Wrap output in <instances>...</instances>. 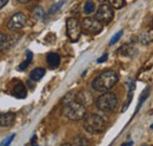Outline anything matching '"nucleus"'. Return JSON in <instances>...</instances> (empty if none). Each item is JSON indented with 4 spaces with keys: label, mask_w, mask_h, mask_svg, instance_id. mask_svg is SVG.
Listing matches in <instances>:
<instances>
[{
    "label": "nucleus",
    "mask_w": 153,
    "mask_h": 146,
    "mask_svg": "<svg viewBox=\"0 0 153 146\" xmlns=\"http://www.w3.org/2000/svg\"><path fill=\"white\" fill-rule=\"evenodd\" d=\"M110 1V5L112 6V8H115V10H119L121 7L125 6V0H108Z\"/></svg>",
    "instance_id": "6ab92c4d"
},
{
    "label": "nucleus",
    "mask_w": 153,
    "mask_h": 146,
    "mask_svg": "<svg viewBox=\"0 0 153 146\" xmlns=\"http://www.w3.org/2000/svg\"><path fill=\"white\" fill-rule=\"evenodd\" d=\"M7 2H8V0H0V8H2L4 6H6Z\"/></svg>",
    "instance_id": "bb28decb"
},
{
    "label": "nucleus",
    "mask_w": 153,
    "mask_h": 146,
    "mask_svg": "<svg viewBox=\"0 0 153 146\" xmlns=\"http://www.w3.org/2000/svg\"><path fill=\"white\" fill-rule=\"evenodd\" d=\"M141 146H149V145H146V144H144V145H141Z\"/></svg>",
    "instance_id": "2f4dec72"
},
{
    "label": "nucleus",
    "mask_w": 153,
    "mask_h": 146,
    "mask_svg": "<svg viewBox=\"0 0 153 146\" xmlns=\"http://www.w3.org/2000/svg\"><path fill=\"white\" fill-rule=\"evenodd\" d=\"M32 59H33V54H32V52H31V51H27V52H26V60H25L24 63H21V64H20V66H19L20 71L26 70V69H27V66L32 63Z\"/></svg>",
    "instance_id": "f3484780"
},
{
    "label": "nucleus",
    "mask_w": 153,
    "mask_h": 146,
    "mask_svg": "<svg viewBox=\"0 0 153 146\" xmlns=\"http://www.w3.org/2000/svg\"><path fill=\"white\" fill-rule=\"evenodd\" d=\"M81 24L76 18H67L66 20V32L67 36L72 42H76L79 40L81 36Z\"/></svg>",
    "instance_id": "39448f33"
},
{
    "label": "nucleus",
    "mask_w": 153,
    "mask_h": 146,
    "mask_svg": "<svg viewBox=\"0 0 153 146\" xmlns=\"http://www.w3.org/2000/svg\"><path fill=\"white\" fill-rule=\"evenodd\" d=\"M72 146H90V142L87 138H85L82 136H78L74 138Z\"/></svg>",
    "instance_id": "dca6fc26"
},
{
    "label": "nucleus",
    "mask_w": 153,
    "mask_h": 146,
    "mask_svg": "<svg viewBox=\"0 0 153 146\" xmlns=\"http://www.w3.org/2000/svg\"><path fill=\"white\" fill-rule=\"evenodd\" d=\"M61 146H72V145H71V144H62Z\"/></svg>",
    "instance_id": "c756f323"
},
{
    "label": "nucleus",
    "mask_w": 153,
    "mask_h": 146,
    "mask_svg": "<svg viewBox=\"0 0 153 146\" xmlns=\"http://www.w3.org/2000/svg\"><path fill=\"white\" fill-rule=\"evenodd\" d=\"M20 4H27V2H30L31 0H18Z\"/></svg>",
    "instance_id": "cd10ccee"
},
{
    "label": "nucleus",
    "mask_w": 153,
    "mask_h": 146,
    "mask_svg": "<svg viewBox=\"0 0 153 146\" xmlns=\"http://www.w3.org/2000/svg\"><path fill=\"white\" fill-rule=\"evenodd\" d=\"M14 137H16V134H14V133H13V134H11L8 138H6V139L2 142V144H1L0 146H10L11 145V143H12V140L14 139Z\"/></svg>",
    "instance_id": "393cba45"
},
{
    "label": "nucleus",
    "mask_w": 153,
    "mask_h": 146,
    "mask_svg": "<svg viewBox=\"0 0 153 146\" xmlns=\"http://www.w3.org/2000/svg\"><path fill=\"white\" fill-rule=\"evenodd\" d=\"M45 69H42V67H37V69H34L31 74H30V78L33 80V81H39L44 75H45Z\"/></svg>",
    "instance_id": "4468645a"
},
{
    "label": "nucleus",
    "mask_w": 153,
    "mask_h": 146,
    "mask_svg": "<svg viewBox=\"0 0 153 146\" xmlns=\"http://www.w3.org/2000/svg\"><path fill=\"white\" fill-rule=\"evenodd\" d=\"M65 4V1L64 0H61V1H59L57 4H54L52 7H51V10L48 11V16H52V14H54V13H57L58 11L61 8V6Z\"/></svg>",
    "instance_id": "aec40b11"
},
{
    "label": "nucleus",
    "mask_w": 153,
    "mask_h": 146,
    "mask_svg": "<svg viewBox=\"0 0 153 146\" xmlns=\"http://www.w3.org/2000/svg\"><path fill=\"white\" fill-rule=\"evenodd\" d=\"M13 95L19 98V99H24L26 98L27 95V90H26V86L22 84V83H17L13 87Z\"/></svg>",
    "instance_id": "9b49d317"
},
{
    "label": "nucleus",
    "mask_w": 153,
    "mask_h": 146,
    "mask_svg": "<svg viewBox=\"0 0 153 146\" xmlns=\"http://www.w3.org/2000/svg\"><path fill=\"white\" fill-rule=\"evenodd\" d=\"M6 41H7V36L0 32V51L6 47Z\"/></svg>",
    "instance_id": "5701e85b"
},
{
    "label": "nucleus",
    "mask_w": 153,
    "mask_h": 146,
    "mask_svg": "<svg viewBox=\"0 0 153 146\" xmlns=\"http://www.w3.org/2000/svg\"><path fill=\"white\" fill-rule=\"evenodd\" d=\"M74 100H76V94L74 93H67L64 97V99H62V104L64 105H67V104H70V103H72Z\"/></svg>",
    "instance_id": "412c9836"
},
{
    "label": "nucleus",
    "mask_w": 153,
    "mask_h": 146,
    "mask_svg": "<svg viewBox=\"0 0 153 146\" xmlns=\"http://www.w3.org/2000/svg\"><path fill=\"white\" fill-rule=\"evenodd\" d=\"M81 30L87 34H98L102 31V24L97 18H87L82 19L81 21Z\"/></svg>",
    "instance_id": "423d86ee"
},
{
    "label": "nucleus",
    "mask_w": 153,
    "mask_h": 146,
    "mask_svg": "<svg viewBox=\"0 0 153 146\" xmlns=\"http://www.w3.org/2000/svg\"><path fill=\"white\" fill-rule=\"evenodd\" d=\"M118 52L121 55H124V57H134V55L137 54V50L134 48V46L130 45V44L123 45V46L119 48Z\"/></svg>",
    "instance_id": "f8f14e48"
},
{
    "label": "nucleus",
    "mask_w": 153,
    "mask_h": 146,
    "mask_svg": "<svg viewBox=\"0 0 153 146\" xmlns=\"http://www.w3.org/2000/svg\"><path fill=\"white\" fill-rule=\"evenodd\" d=\"M26 22H27V17H26V14L22 13V12H18V13L13 14V16L11 17V19L8 20L7 27H8L11 31H19V30L25 27Z\"/></svg>",
    "instance_id": "6e6552de"
},
{
    "label": "nucleus",
    "mask_w": 153,
    "mask_h": 146,
    "mask_svg": "<svg viewBox=\"0 0 153 146\" xmlns=\"http://www.w3.org/2000/svg\"><path fill=\"white\" fill-rule=\"evenodd\" d=\"M149 95H150V87H146L145 90H144V92L141 93V97H140V100H139V103H138V106H137V111L141 107V105L144 104V101L149 98ZM135 111V112H137Z\"/></svg>",
    "instance_id": "a211bd4d"
},
{
    "label": "nucleus",
    "mask_w": 153,
    "mask_h": 146,
    "mask_svg": "<svg viewBox=\"0 0 153 146\" xmlns=\"http://www.w3.org/2000/svg\"><path fill=\"white\" fill-rule=\"evenodd\" d=\"M76 101L80 103V104L84 105V106H86V105H91L92 101H93V97H92V94H91L88 91L82 90V91L79 92L78 94H76Z\"/></svg>",
    "instance_id": "1a4fd4ad"
},
{
    "label": "nucleus",
    "mask_w": 153,
    "mask_h": 146,
    "mask_svg": "<svg viewBox=\"0 0 153 146\" xmlns=\"http://www.w3.org/2000/svg\"><path fill=\"white\" fill-rule=\"evenodd\" d=\"M133 145V142H128L127 144H123L121 146H132Z\"/></svg>",
    "instance_id": "c85d7f7f"
},
{
    "label": "nucleus",
    "mask_w": 153,
    "mask_h": 146,
    "mask_svg": "<svg viewBox=\"0 0 153 146\" xmlns=\"http://www.w3.org/2000/svg\"><path fill=\"white\" fill-rule=\"evenodd\" d=\"M107 57H108V54H107V53H105V54L102 55V57H101V58H99V59H98V60H97V61H98V63H99V64H100V63H104V61H105V60H106V59H107Z\"/></svg>",
    "instance_id": "a878e982"
},
{
    "label": "nucleus",
    "mask_w": 153,
    "mask_h": 146,
    "mask_svg": "<svg viewBox=\"0 0 153 146\" xmlns=\"http://www.w3.org/2000/svg\"><path fill=\"white\" fill-rule=\"evenodd\" d=\"M123 33H124V31H119L118 33H115L114 36H112V39L110 40V45H114L115 42H117V41L120 39V36H123Z\"/></svg>",
    "instance_id": "b1692460"
},
{
    "label": "nucleus",
    "mask_w": 153,
    "mask_h": 146,
    "mask_svg": "<svg viewBox=\"0 0 153 146\" xmlns=\"http://www.w3.org/2000/svg\"><path fill=\"white\" fill-rule=\"evenodd\" d=\"M106 127V120L99 114H90L84 120V128L91 134L101 133Z\"/></svg>",
    "instance_id": "f03ea898"
},
{
    "label": "nucleus",
    "mask_w": 153,
    "mask_h": 146,
    "mask_svg": "<svg viewBox=\"0 0 153 146\" xmlns=\"http://www.w3.org/2000/svg\"><path fill=\"white\" fill-rule=\"evenodd\" d=\"M16 120V114L12 112H6L0 114V126L1 127H10L13 125Z\"/></svg>",
    "instance_id": "9d476101"
},
{
    "label": "nucleus",
    "mask_w": 153,
    "mask_h": 146,
    "mask_svg": "<svg viewBox=\"0 0 153 146\" xmlns=\"http://www.w3.org/2000/svg\"><path fill=\"white\" fill-rule=\"evenodd\" d=\"M64 115L70 120H81L86 117V107L78 101H72L67 105H64Z\"/></svg>",
    "instance_id": "20e7f679"
},
{
    "label": "nucleus",
    "mask_w": 153,
    "mask_h": 146,
    "mask_svg": "<svg viewBox=\"0 0 153 146\" xmlns=\"http://www.w3.org/2000/svg\"><path fill=\"white\" fill-rule=\"evenodd\" d=\"M47 63L52 69H57L60 64V55L58 53H50L47 55Z\"/></svg>",
    "instance_id": "ddd939ff"
},
{
    "label": "nucleus",
    "mask_w": 153,
    "mask_h": 146,
    "mask_svg": "<svg viewBox=\"0 0 153 146\" xmlns=\"http://www.w3.org/2000/svg\"><path fill=\"white\" fill-rule=\"evenodd\" d=\"M98 1H100V2H104V1H106V0H98Z\"/></svg>",
    "instance_id": "7c9ffc66"
},
{
    "label": "nucleus",
    "mask_w": 153,
    "mask_h": 146,
    "mask_svg": "<svg viewBox=\"0 0 153 146\" xmlns=\"http://www.w3.org/2000/svg\"><path fill=\"white\" fill-rule=\"evenodd\" d=\"M118 105V97L112 92H104L96 100V106L102 112H112Z\"/></svg>",
    "instance_id": "7ed1b4c3"
},
{
    "label": "nucleus",
    "mask_w": 153,
    "mask_h": 146,
    "mask_svg": "<svg viewBox=\"0 0 153 146\" xmlns=\"http://www.w3.org/2000/svg\"><path fill=\"white\" fill-rule=\"evenodd\" d=\"M118 80V74L112 70H107L94 78V80L92 81V89L97 92H108L117 85Z\"/></svg>",
    "instance_id": "f257e3e1"
},
{
    "label": "nucleus",
    "mask_w": 153,
    "mask_h": 146,
    "mask_svg": "<svg viewBox=\"0 0 153 146\" xmlns=\"http://www.w3.org/2000/svg\"><path fill=\"white\" fill-rule=\"evenodd\" d=\"M96 10V5L92 0H86L84 4V13L85 14H92Z\"/></svg>",
    "instance_id": "2eb2a0df"
},
{
    "label": "nucleus",
    "mask_w": 153,
    "mask_h": 146,
    "mask_svg": "<svg viewBox=\"0 0 153 146\" xmlns=\"http://www.w3.org/2000/svg\"><path fill=\"white\" fill-rule=\"evenodd\" d=\"M33 16H34V18L36 19H41L44 17V10H42V7H36L34 8V11H33Z\"/></svg>",
    "instance_id": "4be33fe9"
},
{
    "label": "nucleus",
    "mask_w": 153,
    "mask_h": 146,
    "mask_svg": "<svg viewBox=\"0 0 153 146\" xmlns=\"http://www.w3.org/2000/svg\"><path fill=\"white\" fill-rule=\"evenodd\" d=\"M114 17V11L112 8L111 5H107V4H102L100 5V7L98 8L96 14V18L102 24V25H107L110 24Z\"/></svg>",
    "instance_id": "0eeeda50"
}]
</instances>
